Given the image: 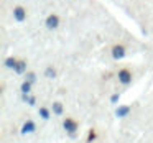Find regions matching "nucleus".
<instances>
[{
    "instance_id": "f257e3e1",
    "label": "nucleus",
    "mask_w": 153,
    "mask_h": 143,
    "mask_svg": "<svg viewBox=\"0 0 153 143\" xmlns=\"http://www.w3.org/2000/svg\"><path fill=\"white\" fill-rule=\"evenodd\" d=\"M59 25H61V18H59V15H58V13H50L46 17V20H45V27H46L50 31L58 30Z\"/></svg>"
},
{
    "instance_id": "f03ea898",
    "label": "nucleus",
    "mask_w": 153,
    "mask_h": 143,
    "mask_svg": "<svg viewBox=\"0 0 153 143\" xmlns=\"http://www.w3.org/2000/svg\"><path fill=\"white\" fill-rule=\"evenodd\" d=\"M12 15H13L15 21H18V23H23V21H27V18H28L27 8H25L23 5H15Z\"/></svg>"
},
{
    "instance_id": "7ed1b4c3",
    "label": "nucleus",
    "mask_w": 153,
    "mask_h": 143,
    "mask_svg": "<svg viewBox=\"0 0 153 143\" xmlns=\"http://www.w3.org/2000/svg\"><path fill=\"white\" fill-rule=\"evenodd\" d=\"M110 53H112V58H114V59H122V58H125L127 50H125V46H123L122 43H117V44H114V46H112Z\"/></svg>"
},
{
    "instance_id": "20e7f679",
    "label": "nucleus",
    "mask_w": 153,
    "mask_h": 143,
    "mask_svg": "<svg viewBox=\"0 0 153 143\" xmlns=\"http://www.w3.org/2000/svg\"><path fill=\"white\" fill-rule=\"evenodd\" d=\"M117 77H119V81L123 84V86H127V84L132 82V71L127 69V67H123V69H120V71H119Z\"/></svg>"
},
{
    "instance_id": "39448f33",
    "label": "nucleus",
    "mask_w": 153,
    "mask_h": 143,
    "mask_svg": "<svg viewBox=\"0 0 153 143\" xmlns=\"http://www.w3.org/2000/svg\"><path fill=\"white\" fill-rule=\"evenodd\" d=\"M63 125H64V128H66L71 135H73V133L77 130V122H76V120H73V119H66Z\"/></svg>"
},
{
    "instance_id": "423d86ee",
    "label": "nucleus",
    "mask_w": 153,
    "mask_h": 143,
    "mask_svg": "<svg viewBox=\"0 0 153 143\" xmlns=\"http://www.w3.org/2000/svg\"><path fill=\"white\" fill-rule=\"evenodd\" d=\"M17 63H18V59L15 56H8V58H5V61H4L5 67H8V69H15V67H17Z\"/></svg>"
},
{
    "instance_id": "0eeeda50",
    "label": "nucleus",
    "mask_w": 153,
    "mask_h": 143,
    "mask_svg": "<svg viewBox=\"0 0 153 143\" xmlns=\"http://www.w3.org/2000/svg\"><path fill=\"white\" fill-rule=\"evenodd\" d=\"M13 71L17 74H25V73H27V61H25V59H18L17 67H15Z\"/></svg>"
},
{
    "instance_id": "6e6552de",
    "label": "nucleus",
    "mask_w": 153,
    "mask_h": 143,
    "mask_svg": "<svg viewBox=\"0 0 153 143\" xmlns=\"http://www.w3.org/2000/svg\"><path fill=\"white\" fill-rule=\"evenodd\" d=\"M128 112H130V105H120L119 109L115 110V115L117 117H125Z\"/></svg>"
},
{
    "instance_id": "1a4fd4ad",
    "label": "nucleus",
    "mask_w": 153,
    "mask_h": 143,
    "mask_svg": "<svg viewBox=\"0 0 153 143\" xmlns=\"http://www.w3.org/2000/svg\"><path fill=\"white\" fill-rule=\"evenodd\" d=\"M45 76H46L48 79H53V77H56V69H54L53 66H48L46 69H45Z\"/></svg>"
},
{
    "instance_id": "9d476101",
    "label": "nucleus",
    "mask_w": 153,
    "mask_h": 143,
    "mask_svg": "<svg viewBox=\"0 0 153 143\" xmlns=\"http://www.w3.org/2000/svg\"><path fill=\"white\" fill-rule=\"evenodd\" d=\"M33 130H35V123L31 122V120H28V122L23 125V128H22V132H23V133H30V132H33Z\"/></svg>"
},
{
    "instance_id": "9b49d317",
    "label": "nucleus",
    "mask_w": 153,
    "mask_h": 143,
    "mask_svg": "<svg viewBox=\"0 0 153 143\" xmlns=\"http://www.w3.org/2000/svg\"><path fill=\"white\" fill-rule=\"evenodd\" d=\"M31 84H33V82H30V81L25 79V82L22 84V94H30V90H31Z\"/></svg>"
},
{
    "instance_id": "f8f14e48",
    "label": "nucleus",
    "mask_w": 153,
    "mask_h": 143,
    "mask_svg": "<svg viewBox=\"0 0 153 143\" xmlns=\"http://www.w3.org/2000/svg\"><path fill=\"white\" fill-rule=\"evenodd\" d=\"M63 104H61V102H54L53 104V112L54 113H56V115H61V113H63Z\"/></svg>"
},
{
    "instance_id": "ddd939ff",
    "label": "nucleus",
    "mask_w": 153,
    "mask_h": 143,
    "mask_svg": "<svg viewBox=\"0 0 153 143\" xmlns=\"http://www.w3.org/2000/svg\"><path fill=\"white\" fill-rule=\"evenodd\" d=\"M25 77H27V81H30V82H35V81H36V74H35L33 71L25 73Z\"/></svg>"
},
{
    "instance_id": "4468645a",
    "label": "nucleus",
    "mask_w": 153,
    "mask_h": 143,
    "mask_svg": "<svg viewBox=\"0 0 153 143\" xmlns=\"http://www.w3.org/2000/svg\"><path fill=\"white\" fill-rule=\"evenodd\" d=\"M40 115L43 117L45 120H46V119H50V110H48L46 107H40Z\"/></svg>"
},
{
    "instance_id": "2eb2a0df",
    "label": "nucleus",
    "mask_w": 153,
    "mask_h": 143,
    "mask_svg": "<svg viewBox=\"0 0 153 143\" xmlns=\"http://www.w3.org/2000/svg\"><path fill=\"white\" fill-rule=\"evenodd\" d=\"M119 99H120V96H119V94H114V96L110 97V102H112V104H115V102H119Z\"/></svg>"
},
{
    "instance_id": "dca6fc26",
    "label": "nucleus",
    "mask_w": 153,
    "mask_h": 143,
    "mask_svg": "<svg viewBox=\"0 0 153 143\" xmlns=\"http://www.w3.org/2000/svg\"><path fill=\"white\" fill-rule=\"evenodd\" d=\"M94 136H96V133H94V132H92V130H91V132H89V142H91V140H92V138H94Z\"/></svg>"
}]
</instances>
